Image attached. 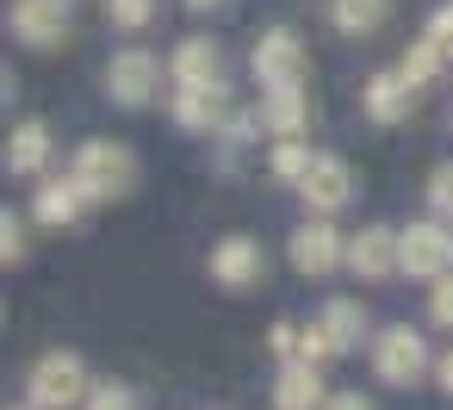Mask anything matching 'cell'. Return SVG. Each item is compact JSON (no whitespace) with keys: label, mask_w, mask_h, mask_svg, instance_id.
Here are the masks:
<instances>
[{"label":"cell","mask_w":453,"mask_h":410,"mask_svg":"<svg viewBox=\"0 0 453 410\" xmlns=\"http://www.w3.org/2000/svg\"><path fill=\"white\" fill-rule=\"evenodd\" d=\"M69 174H75V187L88 199H125L137 187V156L125 143H112V137H94V143L75 150V168Z\"/></svg>","instance_id":"6da1fadb"},{"label":"cell","mask_w":453,"mask_h":410,"mask_svg":"<svg viewBox=\"0 0 453 410\" xmlns=\"http://www.w3.org/2000/svg\"><path fill=\"white\" fill-rule=\"evenodd\" d=\"M26 391H32V410H69V404L94 398V391H88V367H81V354H63V348L44 354V360L32 367Z\"/></svg>","instance_id":"7a4b0ae2"},{"label":"cell","mask_w":453,"mask_h":410,"mask_svg":"<svg viewBox=\"0 0 453 410\" xmlns=\"http://www.w3.org/2000/svg\"><path fill=\"white\" fill-rule=\"evenodd\" d=\"M255 81H261V94H273V88H304V69H311V57H304V44H298V32H286V26H273V32H261V44H255Z\"/></svg>","instance_id":"3957f363"},{"label":"cell","mask_w":453,"mask_h":410,"mask_svg":"<svg viewBox=\"0 0 453 410\" xmlns=\"http://www.w3.org/2000/svg\"><path fill=\"white\" fill-rule=\"evenodd\" d=\"M397 267L410 274V280H447L453 274V230H441V224H410V230H397Z\"/></svg>","instance_id":"277c9868"},{"label":"cell","mask_w":453,"mask_h":410,"mask_svg":"<svg viewBox=\"0 0 453 410\" xmlns=\"http://www.w3.org/2000/svg\"><path fill=\"white\" fill-rule=\"evenodd\" d=\"M372 367H379L385 385H416V379L428 373V342H422V329H410V323L379 329V342H372Z\"/></svg>","instance_id":"5b68a950"},{"label":"cell","mask_w":453,"mask_h":410,"mask_svg":"<svg viewBox=\"0 0 453 410\" xmlns=\"http://www.w3.org/2000/svg\"><path fill=\"white\" fill-rule=\"evenodd\" d=\"M7 32L32 50H57L69 38V0H13L7 7Z\"/></svg>","instance_id":"8992f818"},{"label":"cell","mask_w":453,"mask_h":410,"mask_svg":"<svg viewBox=\"0 0 453 410\" xmlns=\"http://www.w3.org/2000/svg\"><path fill=\"white\" fill-rule=\"evenodd\" d=\"M156 88H162V57H150V50H137V44L112 57V69H106V94H112L119 106H150Z\"/></svg>","instance_id":"52a82bcc"},{"label":"cell","mask_w":453,"mask_h":410,"mask_svg":"<svg viewBox=\"0 0 453 410\" xmlns=\"http://www.w3.org/2000/svg\"><path fill=\"white\" fill-rule=\"evenodd\" d=\"M211 280H218L224 292H249L255 280H267V249H261L255 236H224V243L211 249Z\"/></svg>","instance_id":"ba28073f"},{"label":"cell","mask_w":453,"mask_h":410,"mask_svg":"<svg viewBox=\"0 0 453 410\" xmlns=\"http://www.w3.org/2000/svg\"><path fill=\"white\" fill-rule=\"evenodd\" d=\"M348 261V249H342V236L329 230V224H298L292 230V267L304 274V280H323V274H335Z\"/></svg>","instance_id":"9c48e42d"},{"label":"cell","mask_w":453,"mask_h":410,"mask_svg":"<svg viewBox=\"0 0 453 410\" xmlns=\"http://www.w3.org/2000/svg\"><path fill=\"white\" fill-rule=\"evenodd\" d=\"M174 119H180V131H224V125H230V94H224V81L174 88Z\"/></svg>","instance_id":"30bf717a"},{"label":"cell","mask_w":453,"mask_h":410,"mask_svg":"<svg viewBox=\"0 0 453 410\" xmlns=\"http://www.w3.org/2000/svg\"><path fill=\"white\" fill-rule=\"evenodd\" d=\"M348 267H354L360 280H391V274H397V230L366 224V230L348 243Z\"/></svg>","instance_id":"8fae6325"},{"label":"cell","mask_w":453,"mask_h":410,"mask_svg":"<svg viewBox=\"0 0 453 410\" xmlns=\"http://www.w3.org/2000/svg\"><path fill=\"white\" fill-rule=\"evenodd\" d=\"M168 81L174 88H205V81H224V50L211 38H187L174 57H168Z\"/></svg>","instance_id":"7c38bea8"},{"label":"cell","mask_w":453,"mask_h":410,"mask_svg":"<svg viewBox=\"0 0 453 410\" xmlns=\"http://www.w3.org/2000/svg\"><path fill=\"white\" fill-rule=\"evenodd\" d=\"M298 193H304L317 212H342V205L354 199V174H348V162H342V156H317Z\"/></svg>","instance_id":"4fadbf2b"},{"label":"cell","mask_w":453,"mask_h":410,"mask_svg":"<svg viewBox=\"0 0 453 410\" xmlns=\"http://www.w3.org/2000/svg\"><path fill=\"white\" fill-rule=\"evenodd\" d=\"M410 106H416V88L403 81V69H379V75L366 81V119H372V125L410 119Z\"/></svg>","instance_id":"5bb4252c"},{"label":"cell","mask_w":453,"mask_h":410,"mask_svg":"<svg viewBox=\"0 0 453 410\" xmlns=\"http://www.w3.org/2000/svg\"><path fill=\"white\" fill-rule=\"evenodd\" d=\"M261 125L286 143V137H298L304 125H311V100H304V88H273V94H261Z\"/></svg>","instance_id":"9a60e30c"},{"label":"cell","mask_w":453,"mask_h":410,"mask_svg":"<svg viewBox=\"0 0 453 410\" xmlns=\"http://www.w3.org/2000/svg\"><path fill=\"white\" fill-rule=\"evenodd\" d=\"M273 404L280 410H323V379L311 360H286L280 379H273Z\"/></svg>","instance_id":"2e32d148"},{"label":"cell","mask_w":453,"mask_h":410,"mask_svg":"<svg viewBox=\"0 0 453 410\" xmlns=\"http://www.w3.org/2000/svg\"><path fill=\"white\" fill-rule=\"evenodd\" d=\"M81 205H88V193L75 187V174H63V181H38V224L69 230V224L81 218Z\"/></svg>","instance_id":"e0dca14e"},{"label":"cell","mask_w":453,"mask_h":410,"mask_svg":"<svg viewBox=\"0 0 453 410\" xmlns=\"http://www.w3.org/2000/svg\"><path fill=\"white\" fill-rule=\"evenodd\" d=\"M44 162H50V125L26 119V125L7 137V168H13V174H44Z\"/></svg>","instance_id":"ac0fdd59"},{"label":"cell","mask_w":453,"mask_h":410,"mask_svg":"<svg viewBox=\"0 0 453 410\" xmlns=\"http://www.w3.org/2000/svg\"><path fill=\"white\" fill-rule=\"evenodd\" d=\"M391 19V0H329V26L348 38H372Z\"/></svg>","instance_id":"d6986e66"},{"label":"cell","mask_w":453,"mask_h":410,"mask_svg":"<svg viewBox=\"0 0 453 410\" xmlns=\"http://www.w3.org/2000/svg\"><path fill=\"white\" fill-rule=\"evenodd\" d=\"M317 329L329 336V348H335V354H348V348L360 342V329H366L360 298H329V305H323V317H317Z\"/></svg>","instance_id":"ffe728a7"},{"label":"cell","mask_w":453,"mask_h":410,"mask_svg":"<svg viewBox=\"0 0 453 410\" xmlns=\"http://www.w3.org/2000/svg\"><path fill=\"white\" fill-rule=\"evenodd\" d=\"M397 69H403V81H410V88L422 94V88H428V81H434V75L447 69V50L422 38V44H410V50H403V63H397Z\"/></svg>","instance_id":"44dd1931"},{"label":"cell","mask_w":453,"mask_h":410,"mask_svg":"<svg viewBox=\"0 0 453 410\" xmlns=\"http://www.w3.org/2000/svg\"><path fill=\"white\" fill-rule=\"evenodd\" d=\"M311 150L298 143V137H286V143H273V156H267V168L280 174V181H292V187H304V174H311Z\"/></svg>","instance_id":"7402d4cb"},{"label":"cell","mask_w":453,"mask_h":410,"mask_svg":"<svg viewBox=\"0 0 453 410\" xmlns=\"http://www.w3.org/2000/svg\"><path fill=\"white\" fill-rule=\"evenodd\" d=\"M106 19H112L119 32H143V26L156 19V0H106Z\"/></svg>","instance_id":"603a6c76"},{"label":"cell","mask_w":453,"mask_h":410,"mask_svg":"<svg viewBox=\"0 0 453 410\" xmlns=\"http://www.w3.org/2000/svg\"><path fill=\"white\" fill-rule=\"evenodd\" d=\"M0 261H26V218H13V212H0Z\"/></svg>","instance_id":"cb8c5ba5"},{"label":"cell","mask_w":453,"mask_h":410,"mask_svg":"<svg viewBox=\"0 0 453 410\" xmlns=\"http://www.w3.org/2000/svg\"><path fill=\"white\" fill-rule=\"evenodd\" d=\"M273 354H286V360H304V323H273Z\"/></svg>","instance_id":"d4e9b609"},{"label":"cell","mask_w":453,"mask_h":410,"mask_svg":"<svg viewBox=\"0 0 453 410\" xmlns=\"http://www.w3.org/2000/svg\"><path fill=\"white\" fill-rule=\"evenodd\" d=\"M428 205L453 218V162H441V168H434V181H428Z\"/></svg>","instance_id":"484cf974"},{"label":"cell","mask_w":453,"mask_h":410,"mask_svg":"<svg viewBox=\"0 0 453 410\" xmlns=\"http://www.w3.org/2000/svg\"><path fill=\"white\" fill-rule=\"evenodd\" d=\"M428 44H441V50L453 57V0H447V7H434V13H428Z\"/></svg>","instance_id":"4316f807"},{"label":"cell","mask_w":453,"mask_h":410,"mask_svg":"<svg viewBox=\"0 0 453 410\" xmlns=\"http://www.w3.org/2000/svg\"><path fill=\"white\" fill-rule=\"evenodd\" d=\"M428 317H434L441 329H453V274H447V280H434V298H428Z\"/></svg>","instance_id":"83f0119b"},{"label":"cell","mask_w":453,"mask_h":410,"mask_svg":"<svg viewBox=\"0 0 453 410\" xmlns=\"http://www.w3.org/2000/svg\"><path fill=\"white\" fill-rule=\"evenodd\" d=\"M88 410H137V398H131L125 385H100V391L88 398Z\"/></svg>","instance_id":"f1b7e54d"},{"label":"cell","mask_w":453,"mask_h":410,"mask_svg":"<svg viewBox=\"0 0 453 410\" xmlns=\"http://www.w3.org/2000/svg\"><path fill=\"white\" fill-rule=\"evenodd\" d=\"M323 410H372V404H366V398H360V391H335V398H329V404H323Z\"/></svg>","instance_id":"f546056e"},{"label":"cell","mask_w":453,"mask_h":410,"mask_svg":"<svg viewBox=\"0 0 453 410\" xmlns=\"http://www.w3.org/2000/svg\"><path fill=\"white\" fill-rule=\"evenodd\" d=\"M434 379H441V391H447V398H453V348H447V354H441V360H434Z\"/></svg>","instance_id":"4dcf8cb0"},{"label":"cell","mask_w":453,"mask_h":410,"mask_svg":"<svg viewBox=\"0 0 453 410\" xmlns=\"http://www.w3.org/2000/svg\"><path fill=\"white\" fill-rule=\"evenodd\" d=\"M187 7H193V13H205V7H224V0H187Z\"/></svg>","instance_id":"1f68e13d"}]
</instances>
